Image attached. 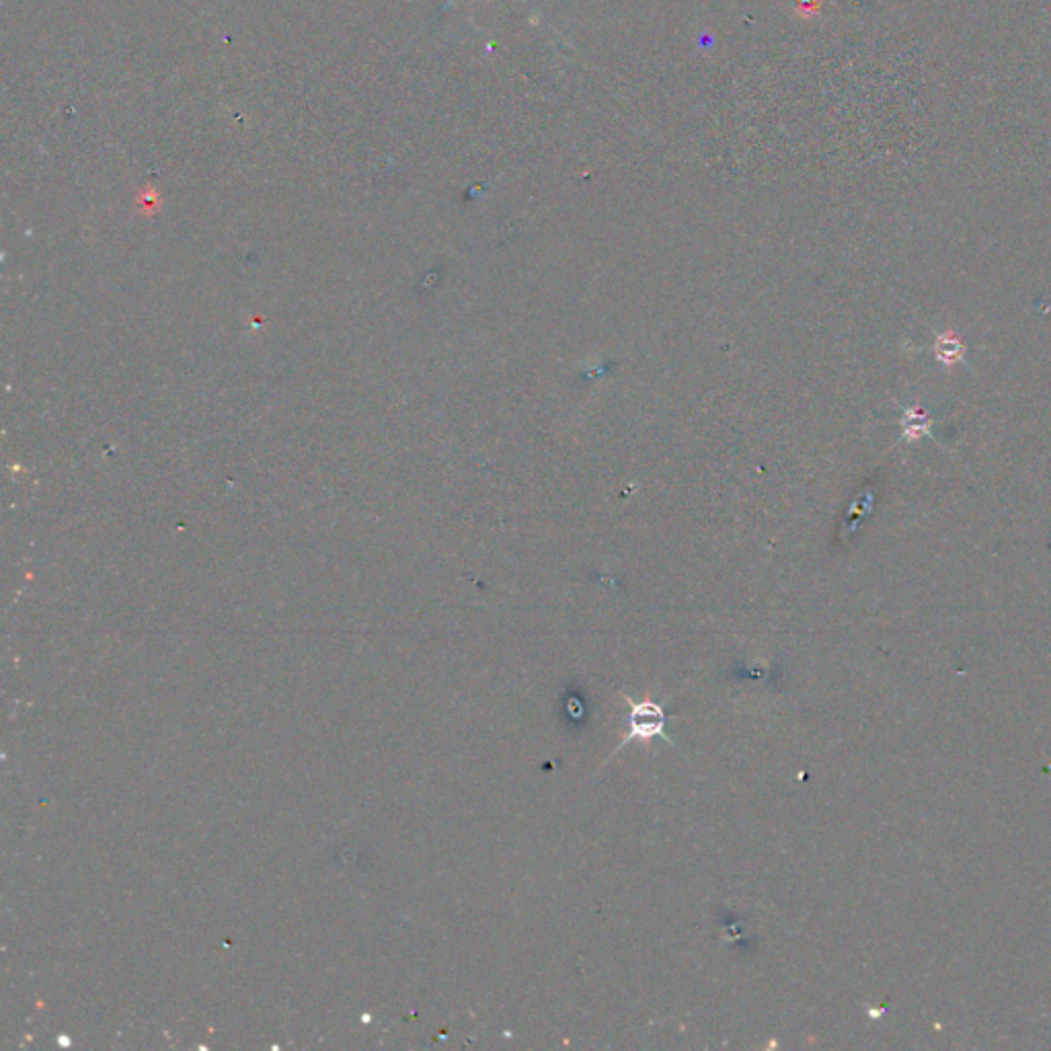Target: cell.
<instances>
[{
    "label": "cell",
    "mask_w": 1051,
    "mask_h": 1051,
    "mask_svg": "<svg viewBox=\"0 0 1051 1051\" xmlns=\"http://www.w3.org/2000/svg\"><path fill=\"white\" fill-rule=\"evenodd\" d=\"M629 703H631V717H629L631 731L620 746H625L627 742H631V739H651V737L668 739L664 709L655 703H649V700H645V703H633V700H629Z\"/></svg>",
    "instance_id": "obj_1"
},
{
    "label": "cell",
    "mask_w": 1051,
    "mask_h": 1051,
    "mask_svg": "<svg viewBox=\"0 0 1051 1051\" xmlns=\"http://www.w3.org/2000/svg\"><path fill=\"white\" fill-rule=\"evenodd\" d=\"M959 352H961V345L957 343V339H939V356L941 358H949V362L957 360L959 358Z\"/></svg>",
    "instance_id": "obj_2"
},
{
    "label": "cell",
    "mask_w": 1051,
    "mask_h": 1051,
    "mask_svg": "<svg viewBox=\"0 0 1051 1051\" xmlns=\"http://www.w3.org/2000/svg\"><path fill=\"white\" fill-rule=\"evenodd\" d=\"M452 3H456V0H450V5H452Z\"/></svg>",
    "instance_id": "obj_3"
}]
</instances>
